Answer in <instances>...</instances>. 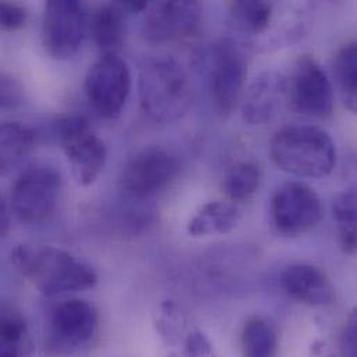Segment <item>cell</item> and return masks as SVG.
Returning a JSON list of instances; mask_svg holds the SVG:
<instances>
[{"label":"cell","mask_w":357,"mask_h":357,"mask_svg":"<svg viewBox=\"0 0 357 357\" xmlns=\"http://www.w3.org/2000/svg\"><path fill=\"white\" fill-rule=\"evenodd\" d=\"M270 156L280 170L296 177L323 178L337 166L333 138L312 126H294L277 131L270 141Z\"/></svg>","instance_id":"obj_2"},{"label":"cell","mask_w":357,"mask_h":357,"mask_svg":"<svg viewBox=\"0 0 357 357\" xmlns=\"http://www.w3.org/2000/svg\"><path fill=\"white\" fill-rule=\"evenodd\" d=\"M0 17H1V26L6 31H17L21 29L28 18L26 8L10 1H3L0 4Z\"/></svg>","instance_id":"obj_26"},{"label":"cell","mask_w":357,"mask_h":357,"mask_svg":"<svg viewBox=\"0 0 357 357\" xmlns=\"http://www.w3.org/2000/svg\"><path fill=\"white\" fill-rule=\"evenodd\" d=\"M288 103L302 116L327 119L333 114V84L312 56H302L296 61L288 79Z\"/></svg>","instance_id":"obj_10"},{"label":"cell","mask_w":357,"mask_h":357,"mask_svg":"<svg viewBox=\"0 0 357 357\" xmlns=\"http://www.w3.org/2000/svg\"><path fill=\"white\" fill-rule=\"evenodd\" d=\"M0 231H1V236H6L7 231H8V208H7V204L4 200H1V206H0Z\"/></svg>","instance_id":"obj_30"},{"label":"cell","mask_w":357,"mask_h":357,"mask_svg":"<svg viewBox=\"0 0 357 357\" xmlns=\"http://www.w3.org/2000/svg\"><path fill=\"white\" fill-rule=\"evenodd\" d=\"M89 28L105 53H116L124 39V8L119 3L100 6L92 14Z\"/></svg>","instance_id":"obj_17"},{"label":"cell","mask_w":357,"mask_h":357,"mask_svg":"<svg viewBox=\"0 0 357 357\" xmlns=\"http://www.w3.org/2000/svg\"><path fill=\"white\" fill-rule=\"evenodd\" d=\"M124 10L132 11V13H139L144 10L149 8V3L148 1H121L119 3Z\"/></svg>","instance_id":"obj_29"},{"label":"cell","mask_w":357,"mask_h":357,"mask_svg":"<svg viewBox=\"0 0 357 357\" xmlns=\"http://www.w3.org/2000/svg\"><path fill=\"white\" fill-rule=\"evenodd\" d=\"M235 24L245 32L261 33L273 20V4L261 0H238L229 4Z\"/></svg>","instance_id":"obj_22"},{"label":"cell","mask_w":357,"mask_h":357,"mask_svg":"<svg viewBox=\"0 0 357 357\" xmlns=\"http://www.w3.org/2000/svg\"><path fill=\"white\" fill-rule=\"evenodd\" d=\"M33 132L18 123H4L0 128V169L10 170L33 146Z\"/></svg>","instance_id":"obj_21"},{"label":"cell","mask_w":357,"mask_h":357,"mask_svg":"<svg viewBox=\"0 0 357 357\" xmlns=\"http://www.w3.org/2000/svg\"><path fill=\"white\" fill-rule=\"evenodd\" d=\"M342 357H357V307L348 317L341 334Z\"/></svg>","instance_id":"obj_27"},{"label":"cell","mask_w":357,"mask_h":357,"mask_svg":"<svg viewBox=\"0 0 357 357\" xmlns=\"http://www.w3.org/2000/svg\"><path fill=\"white\" fill-rule=\"evenodd\" d=\"M20 100V89L15 86L13 81L7 78L1 79V105L3 107L14 106Z\"/></svg>","instance_id":"obj_28"},{"label":"cell","mask_w":357,"mask_h":357,"mask_svg":"<svg viewBox=\"0 0 357 357\" xmlns=\"http://www.w3.org/2000/svg\"><path fill=\"white\" fill-rule=\"evenodd\" d=\"M285 102H288V79L277 73H266L256 78L245 93L243 119L253 126L266 124L278 114Z\"/></svg>","instance_id":"obj_15"},{"label":"cell","mask_w":357,"mask_h":357,"mask_svg":"<svg viewBox=\"0 0 357 357\" xmlns=\"http://www.w3.org/2000/svg\"><path fill=\"white\" fill-rule=\"evenodd\" d=\"M246 60L231 39H222L214 49L211 68V99L221 116L231 114L243 95Z\"/></svg>","instance_id":"obj_11"},{"label":"cell","mask_w":357,"mask_h":357,"mask_svg":"<svg viewBox=\"0 0 357 357\" xmlns=\"http://www.w3.org/2000/svg\"><path fill=\"white\" fill-rule=\"evenodd\" d=\"M99 313L86 301L71 299L60 303L50 314L43 348L47 355L67 356L88 347L96 337Z\"/></svg>","instance_id":"obj_4"},{"label":"cell","mask_w":357,"mask_h":357,"mask_svg":"<svg viewBox=\"0 0 357 357\" xmlns=\"http://www.w3.org/2000/svg\"><path fill=\"white\" fill-rule=\"evenodd\" d=\"M138 88L144 112L158 123H176L189 110L190 84L185 70L174 59L149 60L141 70Z\"/></svg>","instance_id":"obj_3"},{"label":"cell","mask_w":357,"mask_h":357,"mask_svg":"<svg viewBox=\"0 0 357 357\" xmlns=\"http://www.w3.org/2000/svg\"><path fill=\"white\" fill-rule=\"evenodd\" d=\"M181 357H217L210 340L200 331H190L183 340Z\"/></svg>","instance_id":"obj_25"},{"label":"cell","mask_w":357,"mask_h":357,"mask_svg":"<svg viewBox=\"0 0 357 357\" xmlns=\"http://www.w3.org/2000/svg\"><path fill=\"white\" fill-rule=\"evenodd\" d=\"M176 156L165 149L151 148L135 155L124 167L120 185L134 197H148L167 188L178 176Z\"/></svg>","instance_id":"obj_12"},{"label":"cell","mask_w":357,"mask_h":357,"mask_svg":"<svg viewBox=\"0 0 357 357\" xmlns=\"http://www.w3.org/2000/svg\"><path fill=\"white\" fill-rule=\"evenodd\" d=\"M271 220L277 231L287 236H299L314 229L324 215L321 199L303 182L284 183L273 196Z\"/></svg>","instance_id":"obj_8"},{"label":"cell","mask_w":357,"mask_h":357,"mask_svg":"<svg viewBox=\"0 0 357 357\" xmlns=\"http://www.w3.org/2000/svg\"><path fill=\"white\" fill-rule=\"evenodd\" d=\"M61 190L60 174L47 166H33L22 172L11 188V211L25 222L47 221L57 206Z\"/></svg>","instance_id":"obj_6"},{"label":"cell","mask_w":357,"mask_h":357,"mask_svg":"<svg viewBox=\"0 0 357 357\" xmlns=\"http://www.w3.org/2000/svg\"><path fill=\"white\" fill-rule=\"evenodd\" d=\"M260 170L256 165L242 162L231 167L227 173L222 190L229 202H243L252 197L260 186Z\"/></svg>","instance_id":"obj_23"},{"label":"cell","mask_w":357,"mask_h":357,"mask_svg":"<svg viewBox=\"0 0 357 357\" xmlns=\"http://www.w3.org/2000/svg\"><path fill=\"white\" fill-rule=\"evenodd\" d=\"M57 139L81 185L93 183L105 169L107 151L84 116L71 114L57 121Z\"/></svg>","instance_id":"obj_5"},{"label":"cell","mask_w":357,"mask_h":357,"mask_svg":"<svg viewBox=\"0 0 357 357\" xmlns=\"http://www.w3.org/2000/svg\"><path fill=\"white\" fill-rule=\"evenodd\" d=\"M88 14L81 1L50 0L43 14V46L59 60L73 57L81 47L88 31Z\"/></svg>","instance_id":"obj_9"},{"label":"cell","mask_w":357,"mask_h":357,"mask_svg":"<svg viewBox=\"0 0 357 357\" xmlns=\"http://www.w3.org/2000/svg\"><path fill=\"white\" fill-rule=\"evenodd\" d=\"M333 217L341 250L347 255H355L357 252L356 190H345L335 197Z\"/></svg>","instance_id":"obj_20"},{"label":"cell","mask_w":357,"mask_h":357,"mask_svg":"<svg viewBox=\"0 0 357 357\" xmlns=\"http://www.w3.org/2000/svg\"><path fill=\"white\" fill-rule=\"evenodd\" d=\"M89 105L103 119L120 114L131 92L128 64L117 53H105L89 68L85 78Z\"/></svg>","instance_id":"obj_7"},{"label":"cell","mask_w":357,"mask_h":357,"mask_svg":"<svg viewBox=\"0 0 357 357\" xmlns=\"http://www.w3.org/2000/svg\"><path fill=\"white\" fill-rule=\"evenodd\" d=\"M320 354H321V357H337L334 356V355H331V354H326L323 348H320Z\"/></svg>","instance_id":"obj_31"},{"label":"cell","mask_w":357,"mask_h":357,"mask_svg":"<svg viewBox=\"0 0 357 357\" xmlns=\"http://www.w3.org/2000/svg\"><path fill=\"white\" fill-rule=\"evenodd\" d=\"M11 261L15 270L46 296L86 291L98 282L91 266L53 246L20 245L13 250Z\"/></svg>","instance_id":"obj_1"},{"label":"cell","mask_w":357,"mask_h":357,"mask_svg":"<svg viewBox=\"0 0 357 357\" xmlns=\"http://www.w3.org/2000/svg\"><path fill=\"white\" fill-rule=\"evenodd\" d=\"M280 281L285 294L303 305L327 306L335 298L331 280L314 264H291L282 271Z\"/></svg>","instance_id":"obj_14"},{"label":"cell","mask_w":357,"mask_h":357,"mask_svg":"<svg viewBox=\"0 0 357 357\" xmlns=\"http://www.w3.org/2000/svg\"><path fill=\"white\" fill-rule=\"evenodd\" d=\"M241 221V211L234 202L214 200L206 203L189 221L188 232L195 238L224 235Z\"/></svg>","instance_id":"obj_16"},{"label":"cell","mask_w":357,"mask_h":357,"mask_svg":"<svg viewBox=\"0 0 357 357\" xmlns=\"http://www.w3.org/2000/svg\"><path fill=\"white\" fill-rule=\"evenodd\" d=\"M144 36L152 43H167L192 36L202 18V6L190 0L158 1L148 8Z\"/></svg>","instance_id":"obj_13"},{"label":"cell","mask_w":357,"mask_h":357,"mask_svg":"<svg viewBox=\"0 0 357 357\" xmlns=\"http://www.w3.org/2000/svg\"><path fill=\"white\" fill-rule=\"evenodd\" d=\"M335 84L345 107L357 114V42L342 46L333 63Z\"/></svg>","instance_id":"obj_19"},{"label":"cell","mask_w":357,"mask_h":357,"mask_svg":"<svg viewBox=\"0 0 357 357\" xmlns=\"http://www.w3.org/2000/svg\"><path fill=\"white\" fill-rule=\"evenodd\" d=\"M26 324L24 317L11 306L1 307L0 357H24Z\"/></svg>","instance_id":"obj_24"},{"label":"cell","mask_w":357,"mask_h":357,"mask_svg":"<svg viewBox=\"0 0 357 357\" xmlns=\"http://www.w3.org/2000/svg\"><path fill=\"white\" fill-rule=\"evenodd\" d=\"M242 357H275L278 333L274 324L263 317L249 319L241 333Z\"/></svg>","instance_id":"obj_18"}]
</instances>
